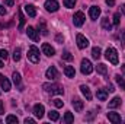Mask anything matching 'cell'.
Listing matches in <instances>:
<instances>
[{
	"mask_svg": "<svg viewBox=\"0 0 125 124\" xmlns=\"http://www.w3.org/2000/svg\"><path fill=\"white\" fill-rule=\"evenodd\" d=\"M42 88H44L45 92L51 93V95H62V93H64L62 86L58 85V83H44Z\"/></svg>",
	"mask_w": 125,
	"mask_h": 124,
	"instance_id": "cell-1",
	"label": "cell"
},
{
	"mask_svg": "<svg viewBox=\"0 0 125 124\" xmlns=\"http://www.w3.org/2000/svg\"><path fill=\"white\" fill-rule=\"evenodd\" d=\"M105 57L109 60V62L112 63L114 66H116L118 64V53H116V50L115 48H112V47H109L108 50H106V53H105Z\"/></svg>",
	"mask_w": 125,
	"mask_h": 124,
	"instance_id": "cell-2",
	"label": "cell"
},
{
	"mask_svg": "<svg viewBox=\"0 0 125 124\" xmlns=\"http://www.w3.org/2000/svg\"><path fill=\"white\" fill-rule=\"evenodd\" d=\"M28 60L32 63H39V50L35 47V45H31L29 47V51H28Z\"/></svg>",
	"mask_w": 125,
	"mask_h": 124,
	"instance_id": "cell-3",
	"label": "cell"
},
{
	"mask_svg": "<svg viewBox=\"0 0 125 124\" xmlns=\"http://www.w3.org/2000/svg\"><path fill=\"white\" fill-rule=\"evenodd\" d=\"M80 70H82L83 74H90L93 72V66H92V63L89 62L87 59H83L82 60V66H80Z\"/></svg>",
	"mask_w": 125,
	"mask_h": 124,
	"instance_id": "cell-4",
	"label": "cell"
},
{
	"mask_svg": "<svg viewBox=\"0 0 125 124\" xmlns=\"http://www.w3.org/2000/svg\"><path fill=\"white\" fill-rule=\"evenodd\" d=\"M76 41H77V47H79L80 50H84L86 47H89V39H87L84 35H82V34H77Z\"/></svg>",
	"mask_w": 125,
	"mask_h": 124,
	"instance_id": "cell-5",
	"label": "cell"
},
{
	"mask_svg": "<svg viewBox=\"0 0 125 124\" xmlns=\"http://www.w3.org/2000/svg\"><path fill=\"white\" fill-rule=\"evenodd\" d=\"M84 15H83V12H76L74 13V16H73V24L76 25V26H82L83 24H84Z\"/></svg>",
	"mask_w": 125,
	"mask_h": 124,
	"instance_id": "cell-6",
	"label": "cell"
},
{
	"mask_svg": "<svg viewBox=\"0 0 125 124\" xmlns=\"http://www.w3.org/2000/svg\"><path fill=\"white\" fill-rule=\"evenodd\" d=\"M44 6H45V9H47L48 12H57L58 7H60V4H58L57 0H47Z\"/></svg>",
	"mask_w": 125,
	"mask_h": 124,
	"instance_id": "cell-7",
	"label": "cell"
},
{
	"mask_svg": "<svg viewBox=\"0 0 125 124\" xmlns=\"http://www.w3.org/2000/svg\"><path fill=\"white\" fill-rule=\"evenodd\" d=\"M42 53H44L45 56H48V57H52V56L55 54V50H54L48 42H44V44H42Z\"/></svg>",
	"mask_w": 125,
	"mask_h": 124,
	"instance_id": "cell-8",
	"label": "cell"
},
{
	"mask_svg": "<svg viewBox=\"0 0 125 124\" xmlns=\"http://www.w3.org/2000/svg\"><path fill=\"white\" fill-rule=\"evenodd\" d=\"M45 76H47L50 80H55V79L58 77V72H57V69H55L54 66H51V67H48V70H47Z\"/></svg>",
	"mask_w": 125,
	"mask_h": 124,
	"instance_id": "cell-9",
	"label": "cell"
},
{
	"mask_svg": "<svg viewBox=\"0 0 125 124\" xmlns=\"http://www.w3.org/2000/svg\"><path fill=\"white\" fill-rule=\"evenodd\" d=\"M0 85H1V89H3L4 92H9V91H10V82H9V79L4 77V74H1V73H0Z\"/></svg>",
	"mask_w": 125,
	"mask_h": 124,
	"instance_id": "cell-10",
	"label": "cell"
},
{
	"mask_svg": "<svg viewBox=\"0 0 125 124\" xmlns=\"http://www.w3.org/2000/svg\"><path fill=\"white\" fill-rule=\"evenodd\" d=\"M26 34H28V37L31 38L32 41H35V42H38V41H39V34L35 31V28H32V26H28V29H26Z\"/></svg>",
	"mask_w": 125,
	"mask_h": 124,
	"instance_id": "cell-11",
	"label": "cell"
},
{
	"mask_svg": "<svg viewBox=\"0 0 125 124\" xmlns=\"http://www.w3.org/2000/svg\"><path fill=\"white\" fill-rule=\"evenodd\" d=\"M89 15H90V19L96 21V19L99 18V15H100V7H99V6H90Z\"/></svg>",
	"mask_w": 125,
	"mask_h": 124,
	"instance_id": "cell-12",
	"label": "cell"
},
{
	"mask_svg": "<svg viewBox=\"0 0 125 124\" xmlns=\"http://www.w3.org/2000/svg\"><path fill=\"white\" fill-rule=\"evenodd\" d=\"M44 112H45L44 105H41V104H35V105H33V114H35L38 118H42V117H44Z\"/></svg>",
	"mask_w": 125,
	"mask_h": 124,
	"instance_id": "cell-13",
	"label": "cell"
},
{
	"mask_svg": "<svg viewBox=\"0 0 125 124\" xmlns=\"http://www.w3.org/2000/svg\"><path fill=\"white\" fill-rule=\"evenodd\" d=\"M73 107H74V110H76L77 112H82L84 104H83V101H82L80 98H73Z\"/></svg>",
	"mask_w": 125,
	"mask_h": 124,
	"instance_id": "cell-14",
	"label": "cell"
},
{
	"mask_svg": "<svg viewBox=\"0 0 125 124\" xmlns=\"http://www.w3.org/2000/svg\"><path fill=\"white\" fill-rule=\"evenodd\" d=\"M96 96H97V99L99 101H106L108 99V89H97L96 91Z\"/></svg>",
	"mask_w": 125,
	"mask_h": 124,
	"instance_id": "cell-15",
	"label": "cell"
},
{
	"mask_svg": "<svg viewBox=\"0 0 125 124\" xmlns=\"http://www.w3.org/2000/svg\"><path fill=\"white\" fill-rule=\"evenodd\" d=\"M108 118H109V121H112L114 124L121 123V115L116 114V112H108Z\"/></svg>",
	"mask_w": 125,
	"mask_h": 124,
	"instance_id": "cell-16",
	"label": "cell"
},
{
	"mask_svg": "<svg viewBox=\"0 0 125 124\" xmlns=\"http://www.w3.org/2000/svg\"><path fill=\"white\" fill-rule=\"evenodd\" d=\"M25 12H26L28 16H31V18H35V16H36V9H35L33 4H26V6H25Z\"/></svg>",
	"mask_w": 125,
	"mask_h": 124,
	"instance_id": "cell-17",
	"label": "cell"
},
{
	"mask_svg": "<svg viewBox=\"0 0 125 124\" xmlns=\"http://www.w3.org/2000/svg\"><path fill=\"white\" fill-rule=\"evenodd\" d=\"M121 104H122V101H121V98L119 96H115L112 101H109V108H118V107H121Z\"/></svg>",
	"mask_w": 125,
	"mask_h": 124,
	"instance_id": "cell-18",
	"label": "cell"
},
{
	"mask_svg": "<svg viewBox=\"0 0 125 124\" xmlns=\"http://www.w3.org/2000/svg\"><path fill=\"white\" fill-rule=\"evenodd\" d=\"M64 73H65V76L70 77V79L76 76V70H74V67H71V66H65V67H64Z\"/></svg>",
	"mask_w": 125,
	"mask_h": 124,
	"instance_id": "cell-19",
	"label": "cell"
},
{
	"mask_svg": "<svg viewBox=\"0 0 125 124\" xmlns=\"http://www.w3.org/2000/svg\"><path fill=\"white\" fill-rule=\"evenodd\" d=\"M80 91H82V93L86 96V99H87V101H90V99H92V93H90L89 86H86V85H82V86H80Z\"/></svg>",
	"mask_w": 125,
	"mask_h": 124,
	"instance_id": "cell-20",
	"label": "cell"
},
{
	"mask_svg": "<svg viewBox=\"0 0 125 124\" xmlns=\"http://www.w3.org/2000/svg\"><path fill=\"white\" fill-rule=\"evenodd\" d=\"M102 28H103L105 31H111V29H112V24H111L109 18H103V19H102Z\"/></svg>",
	"mask_w": 125,
	"mask_h": 124,
	"instance_id": "cell-21",
	"label": "cell"
},
{
	"mask_svg": "<svg viewBox=\"0 0 125 124\" xmlns=\"http://www.w3.org/2000/svg\"><path fill=\"white\" fill-rule=\"evenodd\" d=\"M92 57H93L94 60H99L102 57V50L99 47H93L92 48Z\"/></svg>",
	"mask_w": 125,
	"mask_h": 124,
	"instance_id": "cell-22",
	"label": "cell"
},
{
	"mask_svg": "<svg viewBox=\"0 0 125 124\" xmlns=\"http://www.w3.org/2000/svg\"><path fill=\"white\" fill-rule=\"evenodd\" d=\"M96 70H97L99 74H106V73H108V67H106V64H103V63H99V64L96 66Z\"/></svg>",
	"mask_w": 125,
	"mask_h": 124,
	"instance_id": "cell-23",
	"label": "cell"
},
{
	"mask_svg": "<svg viewBox=\"0 0 125 124\" xmlns=\"http://www.w3.org/2000/svg\"><path fill=\"white\" fill-rule=\"evenodd\" d=\"M18 16H19V31H22V29H23V25H25V21H26V19H25V16L22 15V10H21V9L18 10Z\"/></svg>",
	"mask_w": 125,
	"mask_h": 124,
	"instance_id": "cell-24",
	"label": "cell"
},
{
	"mask_svg": "<svg viewBox=\"0 0 125 124\" xmlns=\"http://www.w3.org/2000/svg\"><path fill=\"white\" fill-rule=\"evenodd\" d=\"M48 118H50L51 121H58V120H60V114H58L57 111H50V112H48Z\"/></svg>",
	"mask_w": 125,
	"mask_h": 124,
	"instance_id": "cell-25",
	"label": "cell"
},
{
	"mask_svg": "<svg viewBox=\"0 0 125 124\" xmlns=\"http://www.w3.org/2000/svg\"><path fill=\"white\" fill-rule=\"evenodd\" d=\"M115 80H116V83L119 85V88H121L122 91H125V80H124V77H121L119 74H116V76H115Z\"/></svg>",
	"mask_w": 125,
	"mask_h": 124,
	"instance_id": "cell-26",
	"label": "cell"
},
{
	"mask_svg": "<svg viewBox=\"0 0 125 124\" xmlns=\"http://www.w3.org/2000/svg\"><path fill=\"white\" fill-rule=\"evenodd\" d=\"M12 77H13V83L15 85H21V74L18 73V72H13V74H12Z\"/></svg>",
	"mask_w": 125,
	"mask_h": 124,
	"instance_id": "cell-27",
	"label": "cell"
},
{
	"mask_svg": "<svg viewBox=\"0 0 125 124\" xmlns=\"http://www.w3.org/2000/svg\"><path fill=\"white\" fill-rule=\"evenodd\" d=\"M21 54H22L21 48H15V51H13V60L15 62H19L21 60Z\"/></svg>",
	"mask_w": 125,
	"mask_h": 124,
	"instance_id": "cell-28",
	"label": "cell"
},
{
	"mask_svg": "<svg viewBox=\"0 0 125 124\" xmlns=\"http://www.w3.org/2000/svg\"><path fill=\"white\" fill-rule=\"evenodd\" d=\"M64 121H65V123H73V121H74V117H73V114H71V112H65V115H64Z\"/></svg>",
	"mask_w": 125,
	"mask_h": 124,
	"instance_id": "cell-29",
	"label": "cell"
},
{
	"mask_svg": "<svg viewBox=\"0 0 125 124\" xmlns=\"http://www.w3.org/2000/svg\"><path fill=\"white\" fill-rule=\"evenodd\" d=\"M61 59H62V60H67V62H71L74 57H73V56H71L68 51H64V53L61 54Z\"/></svg>",
	"mask_w": 125,
	"mask_h": 124,
	"instance_id": "cell-30",
	"label": "cell"
},
{
	"mask_svg": "<svg viewBox=\"0 0 125 124\" xmlns=\"http://www.w3.org/2000/svg\"><path fill=\"white\" fill-rule=\"evenodd\" d=\"M6 123H9V124H12V123L18 124V117H16V115H7V117H6Z\"/></svg>",
	"mask_w": 125,
	"mask_h": 124,
	"instance_id": "cell-31",
	"label": "cell"
},
{
	"mask_svg": "<svg viewBox=\"0 0 125 124\" xmlns=\"http://www.w3.org/2000/svg\"><path fill=\"white\" fill-rule=\"evenodd\" d=\"M62 3H64V6H65V7L71 9V7H74V4H76V0H62Z\"/></svg>",
	"mask_w": 125,
	"mask_h": 124,
	"instance_id": "cell-32",
	"label": "cell"
},
{
	"mask_svg": "<svg viewBox=\"0 0 125 124\" xmlns=\"http://www.w3.org/2000/svg\"><path fill=\"white\" fill-rule=\"evenodd\" d=\"M119 22H121V15L115 13L114 15V24H115V26H119Z\"/></svg>",
	"mask_w": 125,
	"mask_h": 124,
	"instance_id": "cell-33",
	"label": "cell"
},
{
	"mask_svg": "<svg viewBox=\"0 0 125 124\" xmlns=\"http://www.w3.org/2000/svg\"><path fill=\"white\" fill-rule=\"evenodd\" d=\"M38 26H41V31H42V34H44V35H47V34H48L47 28H45V22H44V21H39Z\"/></svg>",
	"mask_w": 125,
	"mask_h": 124,
	"instance_id": "cell-34",
	"label": "cell"
},
{
	"mask_svg": "<svg viewBox=\"0 0 125 124\" xmlns=\"http://www.w3.org/2000/svg\"><path fill=\"white\" fill-rule=\"evenodd\" d=\"M52 104H54L57 108H61L62 105H64V102H62L61 99H54V101H52Z\"/></svg>",
	"mask_w": 125,
	"mask_h": 124,
	"instance_id": "cell-35",
	"label": "cell"
},
{
	"mask_svg": "<svg viewBox=\"0 0 125 124\" xmlns=\"http://www.w3.org/2000/svg\"><path fill=\"white\" fill-rule=\"evenodd\" d=\"M119 41L122 42V47H125V31H121V34H119Z\"/></svg>",
	"mask_w": 125,
	"mask_h": 124,
	"instance_id": "cell-36",
	"label": "cell"
},
{
	"mask_svg": "<svg viewBox=\"0 0 125 124\" xmlns=\"http://www.w3.org/2000/svg\"><path fill=\"white\" fill-rule=\"evenodd\" d=\"M55 41H57L58 44H62V42H64V37H62L61 34H57V37H55Z\"/></svg>",
	"mask_w": 125,
	"mask_h": 124,
	"instance_id": "cell-37",
	"label": "cell"
},
{
	"mask_svg": "<svg viewBox=\"0 0 125 124\" xmlns=\"http://www.w3.org/2000/svg\"><path fill=\"white\" fill-rule=\"evenodd\" d=\"M7 56H9V54H7V51H6V50H0V59H4V60H6V59H7Z\"/></svg>",
	"mask_w": 125,
	"mask_h": 124,
	"instance_id": "cell-38",
	"label": "cell"
},
{
	"mask_svg": "<svg viewBox=\"0 0 125 124\" xmlns=\"http://www.w3.org/2000/svg\"><path fill=\"white\" fill-rule=\"evenodd\" d=\"M4 4L6 6H13L15 4V0H4Z\"/></svg>",
	"mask_w": 125,
	"mask_h": 124,
	"instance_id": "cell-39",
	"label": "cell"
},
{
	"mask_svg": "<svg viewBox=\"0 0 125 124\" xmlns=\"http://www.w3.org/2000/svg\"><path fill=\"white\" fill-rule=\"evenodd\" d=\"M106 89H108V92H114V91H115V88H114V85H112V83H109Z\"/></svg>",
	"mask_w": 125,
	"mask_h": 124,
	"instance_id": "cell-40",
	"label": "cell"
},
{
	"mask_svg": "<svg viewBox=\"0 0 125 124\" xmlns=\"http://www.w3.org/2000/svg\"><path fill=\"white\" fill-rule=\"evenodd\" d=\"M105 1H106V4H108L109 7H112V6L115 4V0H105Z\"/></svg>",
	"mask_w": 125,
	"mask_h": 124,
	"instance_id": "cell-41",
	"label": "cell"
},
{
	"mask_svg": "<svg viewBox=\"0 0 125 124\" xmlns=\"http://www.w3.org/2000/svg\"><path fill=\"white\" fill-rule=\"evenodd\" d=\"M0 15H1V16H3V15H6V9H4L1 4H0Z\"/></svg>",
	"mask_w": 125,
	"mask_h": 124,
	"instance_id": "cell-42",
	"label": "cell"
},
{
	"mask_svg": "<svg viewBox=\"0 0 125 124\" xmlns=\"http://www.w3.org/2000/svg\"><path fill=\"white\" fill-rule=\"evenodd\" d=\"M1 114H4V110H3V102L0 101V115H1Z\"/></svg>",
	"mask_w": 125,
	"mask_h": 124,
	"instance_id": "cell-43",
	"label": "cell"
},
{
	"mask_svg": "<svg viewBox=\"0 0 125 124\" xmlns=\"http://www.w3.org/2000/svg\"><path fill=\"white\" fill-rule=\"evenodd\" d=\"M25 123L28 124V123H35V120L33 118H25Z\"/></svg>",
	"mask_w": 125,
	"mask_h": 124,
	"instance_id": "cell-44",
	"label": "cell"
},
{
	"mask_svg": "<svg viewBox=\"0 0 125 124\" xmlns=\"http://www.w3.org/2000/svg\"><path fill=\"white\" fill-rule=\"evenodd\" d=\"M93 112H90V114H89V115H87V120H92V118H93Z\"/></svg>",
	"mask_w": 125,
	"mask_h": 124,
	"instance_id": "cell-45",
	"label": "cell"
},
{
	"mask_svg": "<svg viewBox=\"0 0 125 124\" xmlns=\"http://www.w3.org/2000/svg\"><path fill=\"white\" fill-rule=\"evenodd\" d=\"M121 10H122V13L125 15V4H122V6H121Z\"/></svg>",
	"mask_w": 125,
	"mask_h": 124,
	"instance_id": "cell-46",
	"label": "cell"
},
{
	"mask_svg": "<svg viewBox=\"0 0 125 124\" xmlns=\"http://www.w3.org/2000/svg\"><path fill=\"white\" fill-rule=\"evenodd\" d=\"M121 69H122V73H124V76H125V64H122V67H121Z\"/></svg>",
	"mask_w": 125,
	"mask_h": 124,
	"instance_id": "cell-47",
	"label": "cell"
},
{
	"mask_svg": "<svg viewBox=\"0 0 125 124\" xmlns=\"http://www.w3.org/2000/svg\"><path fill=\"white\" fill-rule=\"evenodd\" d=\"M0 67H3V62L1 60H0Z\"/></svg>",
	"mask_w": 125,
	"mask_h": 124,
	"instance_id": "cell-48",
	"label": "cell"
},
{
	"mask_svg": "<svg viewBox=\"0 0 125 124\" xmlns=\"http://www.w3.org/2000/svg\"><path fill=\"white\" fill-rule=\"evenodd\" d=\"M0 121H1V120H0Z\"/></svg>",
	"mask_w": 125,
	"mask_h": 124,
	"instance_id": "cell-49",
	"label": "cell"
},
{
	"mask_svg": "<svg viewBox=\"0 0 125 124\" xmlns=\"http://www.w3.org/2000/svg\"><path fill=\"white\" fill-rule=\"evenodd\" d=\"M0 93H1V92H0Z\"/></svg>",
	"mask_w": 125,
	"mask_h": 124,
	"instance_id": "cell-50",
	"label": "cell"
}]
</instances>
